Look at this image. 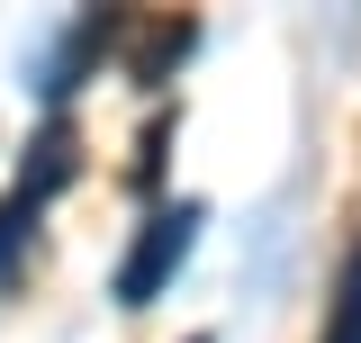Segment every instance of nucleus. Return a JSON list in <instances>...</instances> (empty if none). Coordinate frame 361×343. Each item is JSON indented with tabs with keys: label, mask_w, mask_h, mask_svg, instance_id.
<instances>
[{
	"label": "nucleus",
	"mask_w": 361,
	"mask_h": 343,
	"mask_svg": "<svg viewBox=\"0 0 361 343\" xmlns=\"http://www.w3.org/2000/svg\"><path fill=\"white\" fill-rule=\"evenodd\" d=\"M190 244H199V199L154 208V217H145V235H135V253L118 262V307H154V299H163V280L190 262Z\"/></svg>",
	"instance_id": "1"
},
{
	"label": "nucleus",
	"mask_w": 361,
	"mask_h": 343,
	"mask_svg": "<svg viewBox=\"0 0 361 343\" xmlns=\"http://www.w3.org/2000/svg\"><path fill=\"white\" fill-rule=\"evenodd\" d=\"M325 343H361V244L343 253V280H334V307H325Z\"/></svg>",
	"instance_id": "2"
},
{
	"label": "nucleus",
	"mask_w": 361,
	"mask_h": 343,
	"mask_svg": "<svg viewBox=\"0 0 361 343\" xmlns=\"http://www.w3.org/2000/svg\"><path fill=\"white\" fill-rule=\"evenodd\" d=\"M190 343H208V335H190Z\"/></svg>",
	"instance_id": "3"
}]
</instances>
